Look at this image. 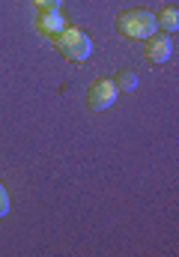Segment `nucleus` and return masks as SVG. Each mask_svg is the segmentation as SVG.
<instances>
[{
  "label": "nucleus",
  "instance_id": "nucleus-2",
  "mask_svg": "<svg viewBox=\"0 0 179 257\" xmlns=\"http://www.w3.org/2000/svg\"><path fill=\"white\" fill-rule=\"evenodd\" d=\"M54 48L60 51V57H66L69 63H84L93 54V39L78 30V27H66L63 33L54 36Z\"/></svg>",
  "mask_w": 179,
  "mask_h": 257
},
{
  "label": "nucleus",
  "instance_id": "nucleus-9",
  "mask_svg": "<svg viewBox=\"0 0 179 257\" xmlns=\"http://www.w3.org/2000/svg\"><path fill=\"white\" fill-rule=\"evenodd\" d=\"M33 3H36L39 9H60V3H63V0H33Z\"/></svg>",
  "mask_w": 179,
  "mask_h": 257
},
{
  "label": "nucleus",
  "instance_id": "nucleus-3",
  "mask_svg": "<svg viewBox=\"0 0 179 257\" xmlns=\"http://www.w3.org/2000/svg\"><path fill=\"white\" fill-rule=\"evenodd\" d=\"M117 96H119V90L111 78H96L90 84V90H87V105H90V111L102 114V111H108L117 102Z\"/></svg>",
  "mask_w": 179,
  "mask_h": 257
},
{
  "label": "nucleus",
  "instance_id": "nucleus-5",
  "mask_svg": "<svg viewBox=\"0 0 179 257\" xmlns=\"http://www.w3.org/2000/svg\"><path fill=\"white\" fill-rule=\"evenodd\" d=\"M36 30L42 33V36H57L66 30V18L60 15V9H39V15H36Z\"/></svg>",
  "mask_w": 179,
  "mask_h": 257
},
{
  "label": "nucleus",
  "instance_id": "nucleus-6",
  "mask_svg": "<svg viewBox=\"0 0 179 257\" xmlns=\"http://www.w3.org/2000/svg\"><path fill=\"white\" fill-rule=\"evenodd\" d=\"M155 24H158L164 33H176L179 30V9L176 6H164V9L155 15Z\"/></svg>",
  "mask_w": 179,
  "mask_h": 257
},
{
  "label": "nucleus",
  "instance_id": "nucleus-1",
  "mask_svg": "<svg viewBox=\"0 0 179 257\" xmlns=\"http://www.w3.org/2000/svg\"><path fill=\"white\" fill-rule=\"evenodd\" d=\"M117 30H119V36H125V39H149L158 30L155 12L140 9V6L137 9H125V12L117 15Z\"/></svg>",
  "mask_w": 179,
  "mask_h": 257
},
{
  "label": "nucleus",
  "instance_id": "nucleus-4",
  "mask_svg": "<svg viewBox=\"0 0 179 257\" xmlns=\"http://www.w3.org/2000/svg\"><path fill=\"white\" fill-rule=\"evenodd\" d=\"M143 57L152 66L167 63V60L173 57V39H170V33H164V36H149V39H146V48H143Z\"/></svg>",
  "mask_w": 179,
  "mask_h": 257
},
{
  "label": "nucleus",
  "instance_id": "nucleus-8",
  "mask_svg": "<svg viewBox=\"0 0 179 257\" xmlns=\"http://www.w3.org/2000/svg\"><path fill=\"white\" fill-rule=\"evenodd\" d=\"M9 215V194H6V186L0 183V218Z\"/></svg>",
  "mask_w": 179,
  "mask_h": 257
},
{
  "label": "nucleus",
  "instance_id": "nucleus-7",
  "mask_svg": "<svg viewBox=\"0 0 179 257\" xmlns=\"http://www.w3.org/2000/svg\"><path fill=\"white\" fill-rule=\"evenodd\" d=\"M114 84H117L119 93H131V90H137V75H134L131 69H119L117 78H114Z\"/></svg>",
  "mask_w": 179,
  "mask_h": 257
}]
</instances>
